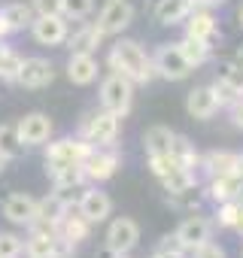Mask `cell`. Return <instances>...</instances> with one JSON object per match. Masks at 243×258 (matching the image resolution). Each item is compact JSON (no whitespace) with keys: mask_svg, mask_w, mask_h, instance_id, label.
<instances>
[{"mask_svg":"<svg viewBox=\"0 0 243 258\" xmlns=\"http://www.w3.org/2000/svg\"><path fill=\"white\" fill-rule=\"evenodd\" d=\"M106 64H109L112 73L128 76L134 85H149V82L155 79L152 58L146 55V49H143L137 40H118V43L109 49Z\"/></svg>","mask_w":243,"mask_h":258,"instance_id":"cell-1","label":"cell"},{"mask_svg":"<svg viewBox=\"0 0 243 258\" xmlns=\"http://www.w3.org/2000/svg\"><path fill=\"white\" fill-rule=\"evenodd\" d=\"M118 127H122V118L109 109H91L82 115L79 121V137L91 146H115L118 140Z\"/></svg>","mask_w":243,"mask_h":258,"instance_id":"cell-2","label":"cell"},{"mask_svg":"<svg viewBox=\"0 0 243 258\" xmlns=\"http://www.w3.org/2000/svg\"><path fill=\"white\" fill-rule=\"evenodd\" d=\"M131 103H134V82L122 73H109L103 82H100V106L115 112L118 118H125L131 112Z\"/></svg>","mask_w":243,"mask_h":258,"instance_id":"cell-3","label":"cell"},{"mask_svg":"<svg viewBox=\"0 0 243 258\" xmlns=\"http://www.w3.org/2000/svg\"><path fill=\"white\" fill-rule=\"evenodd\" d=\"M152 67H155V76H161V79H167V82H183V79H189L192 70H195L192 61L183 55L179 43H164V46H158L155 55H152Z\"/></svg>","mask_w":243,"mask_h":258,"instance_id":"cell-4","label":"cell"},{"mask_svg":"<svg viewBox=\"0 0 243 258\" xmlns=\"http://www.w3.org/2000/svg\"><path fill=\"white\" fill-rule=\"evenodd\" d=\"M82 167H85V176L91 182H106L122 167V155L115 152V146H91V152L82 161Z\"/></svg>","mask_w":243,"mask_h":258,"instance_id":"cell-5","label":"cell"},{"mask_svg":"<svg viewBox=\"0 0 243 258\" xmlns=\"http://www.w3.org/2000/svg\"><path fill=\"white\" fill-rule=\"evenodd\" d=\"M131 22H134V7L128 0H106L94 25H97V31L103 37H118Z\"/></svg>","mask_w":243,"mask_h":258,"instance_id":"cell-6","label":"cell"},{"mask_svg":"<svg viewBox=\"0 0 243 258\" xmlns=\"http://www.w3.org/2000/svg\"><path fill=\"white\" fill-rule=\"evenodd\" d=\"M140 243V225L128 216H118L109 222L106 228V237H103V246L112 249V252H134V246Z\"/></svg>","mask_w":243,"mask_h":258,"instance_id":"cell-7","label":"cell"},{"mask_svg":"<svg viewBox=\"0 0 243 258\" xmlns=\"http://www.w3.org/2000/svg\"><path fill=\"white\" fill-rule=\"evenodd\" d=\"M91 152V143L82 137H61L46 146V164H82Z\"/></svg>","mask_w":243,"mask_h":258,"instance_id":"cell-8","label":"cell"},{"mask_svg":"<svg viewBox=\"0 0 243 258\" xmlns=\"http://www.w3.org/2000/svg\"><path fill=\"white\" fill-rule=\"evenodd\" d=\"M31 34H34V40L40 46H61V43H67L70 28H67V19L61 13H55V16H34Z\"/></svg>","mask_w":243,"mask_h":258,"instance_id":"cell-9","label":"cell"},{"mask_svg":"<svg viewBox=\"0 0 243 258\" xmlns=\"http://www.w3.org/2000/svg\"><path fill=\"white\" fill-rule=\"evenodd\" d=\"M67 210H70V204L58 191L46 195L43 201H37V219L31 222V231H58V222L64 219Z\"/></svg>","mask_w":243,"mask_h":258,"instance_id":"cell-10","label":"cell"},{"mask_svg":"<svg viewBox=\"0 0 243 258\" xmlns=\"http://www.w3.org/2000/svg\"><path fill=\"white\" fill-rule=\"evenodd\" d=\"M16 124H19V137H22L25 146H46L49 137H52V127H55L46 112H28Z\"/></svg>","mask_w":243,"mask_h":258,"instance_id":"cell-11","label":"cell"},{"mask_svg":"<svg viewBox=\"0 0 243 258\" xmlns=\"http://www.w3.org/2000/svg\"><path fill=\"white\" fill-rule=\"evenodd\" d=\"M213 228H216V222H210V219H204V216H189V219L179 222V228H176L173 234H176L179 243L192 252V249H198L201 243L213 240Z\"/></svg>","mask_w":243,"mask_h":258,"instance_id":"cell-12","label":"cell"},{"mask_svg":"<svg viewBox=\"0 0 243 258\" xmlns=\"http://www.w3.org/2000/svg\"><path fill=\"white\" fill-rule=\"evenodd\" d=\"M52 79H55V67H52V61H46V58H25L22 73H19L16 82H19L22 88L37 91V88L52 85Z\"/></svg>","mask_w":243,"mask_h":258,"instance_id":"cell-13","label":"cell"},{"mask_svg":"<svg viewBox=\"0 0 243 258\" xmlns=\"http://www.w3.org/2000/svg\"><path fill=\"white\" fill-rule=\"evenodd\" d=\"M76 210H79L91 225H100V222L109 219V213H112V201H109L106 191H100V188H88V191H82V198L76 201Z\"/></svg>","mask_w":243,"mask_h":258,"instance_id":"cell-14","label":"cell"},{"mask_svg":"<svg viewBox=\"0 0 243 258\" xmlns=\"http://www.w3.org/2000/svg\"><path fill=\"white\" fill-rule=\"evenodd\" d=\"M219 109H222V106H219V100H216V94H213L210 85H198V88H192L189 97H186V112H189L192 118H198V121L213 118Z\"/></svg>","mask_w":243,"mask_h":258,"instance_id":"cell-15","label":"cell"},{"mask_svg":"<svg viewBox=\"0 0 243 258\" xmlns=\"http://www.w3.org/2000/svg\"><path fill=\"white\" fill-rule=\"evenodd\" d=\"M4 216L13 222V225H25L31 228V222L37 219V198L25 195V191H16L4 201Z\"/></svg>","mask_w":243,"mask_h":258,"instance_id":"cell-16","label":"cell"},{"mask_svg":"<svg viewBox=\"0 0 243 258\" xmlns=\"http://www.w3.org/2000/svg\"><path fill=\"white\" fill-rule=\"evenodd\" d=\"M97 58L91 52H70V61H67V79L73 85H91L97 79Z\"/></svg>","mask_w":243,"mask_h":258,"instance_id":"cell-17","label":"cell"},{"mask_svg":"<svg viewBox=\"0 0 243 258\" xmlns=\"http://www.w3.org/2000/svg\"><path fill=\"white\" fill-rule=\"evenodd\" d=\"M186 37L201 40V43H216L219 40V25L210 16V10H192V16L186 19Z\"/></svg>","mask_w":243,"mask_h":258,"instance_id":"cell-18","label":"cell"},{"mask_svg":"<svg viewBox=\"0 0 243 258\" xmlns=\"http://www.w3.org/2000/svg\"><path fill=\"white\" fill-rule=\"evenodd\" d=\"M192 10H195V0H158L155 4V22L164 25V28L186 25Z\"/></svg>","mask_w":243,"mask_h":258,"instance_id":"cell-19","label":"cell"},{"mask_svg":"<svg viewBox=\"0 0 243 258\" xmlns=\"http://www.w3.org/2000/svg\"><path fill=\"white\" fill-rule=\"evenodd\" d=\"M207 195H210V201H216V204H225V201L243 198V176H240V173L213 176L210 185H207Z\"/></svg>","mask_w":243,"mask_h":258,"instance_id":"cell-20","label":"cell"},{"mask_svg":"<svg viewBox=\"0 0 243 258\" xmlns=\"http://www.w3.org/2000/svg\"><path fill=\"white\" fill-rule=\"evenodd\" d=\"M58 234L64 237V240H70L73 246H79L82 240H88V234H91V222L79 213V210H67L64 213V219L58 222Z\"/></svg>","mask_w":243,"mask_h":258,"instance_id":"cell-21","label":"cell"},{"mask_svg":"<svg viewBox=\"0 0 243 258\" xmlns=\"http://www.w3.org/2000/svg\"><path fill=\"white\" fill-rule=\"evenodd\" d=\"M100 40H103V34L97 31L94 22H82L73 34H67V46H70V52H91V55H94V49L100 46Z\"/></svg>","mask_w":243,"mask_h":258,"instance_id":"cell-22","label":"cell"},{"mask_svg":"<svg viewBox=\"0 0 243 258\" xmlns=\"http://www.w3.org/2000/svg\"><path fill=\"white\" fill-rule=\"evenodd\" d=\"M46 173L52 176L55 188H79L88 179L82 164H46Z\"/></svg>","mask_w":243,"mask_h":258,"instance_id":"cell-23","label":"cell"},{"mask_svg":"<svg viewBox=\"0 0 243 258\" xmlns=\"http://www.w3.org/2000/svg\"><path fill=\"white\" fill-rule=\"evenodd\" d=\"M237 161L240 155L237 152H207L201 155V167L207 170V176H225V173H237Z\"/></svg>","mask_w":243,"mask_h":258,"instance_id":"cell-24","label":"cell"},{"mask_svg":"<svg viewBox=\"0 0 243 258\" xmlns=\"http://www.w3.org/2000/svg\"><path fill=\"white\" fill-rule=\"evenodd\" d=\"M55 243H58V231H31V237L25 240V255L28 258H55Z\"/></svg>","mask_w":243,"mask_h":258,"instance_id":"cell-25","label":"cell"},{"mask_svg":"<svg viewBox=\"0 0 243 258\" xmlns=\"http://www.w3.org/2000/svg\"><path fill=\"white\" fill-rule=\"evenodd\" d=\"M173 131L170 127H164V124H155V127H149V131L143 134V149H146V155H167L170 152V146H173Z\"/></svg>","mask_w":243,"mask_h":258,"instance_id":"cell-26","label":"cell"},{"mask_svg":"<svg viewBox=\"0 0 243 258\" xmlns=\"http://www.w3.org/2000/svg\"><path fill=\"white\" fill-rule=\"evenodd\" d=\"M0 19L7 22L10 34H16V31L31 28V22H34V10H31V4H7L4 10H0Z\"/></svg>","mask_w":243,"mask_h":258,"instance_id":"cell-27","label":"cell"},{"mask_svg":"<svg viewBox=\"0 0 243 258\" xmlns=\"http://www.w3.org/2000/svg\"><path fill=\"white\" fill-rule=\"evenodd\" d=\"M170 155H173V161H176L179 167H186V170H198V167H201V155H198L195 143H192L189 137H183V134H176V137H173Z\"/></svg>","mask_w":243,"mask_h":258,"instance_id":"cell-28","label":"cell"},{"mask_svg":"<svg viewBox=\"0 0 243 258\" xmlns=\"http://www.w3.org/2000/svg\"><path fill=\"white\" fill-rule=\"evenodd\" d=\"M179 49L192 61V67H201V64H207L213 58V46L210 43H201V40H192V37H183L179 40Z\"/></svg>","mask_w":243,"mask_h":258,"instance_id":"cell-29","label":"cell"},{"mask_svg":"<svg viewBox=\"0 0 243 258\" xmlns=\"http://www.w3.org/2000/svg\"><path fill=\"white\" fill-rule=\"evenodd\" d=\"M22 64H25V58H22L16 49L0 46V79L16 82V79H19V73H22Z\"/></svg>","mask_w":243,"mask_h":258,"instance_id":"cell-30","label":"cell"},{"mask_svg":"<svg viewBox=\"0 0 243 258\" xmlns=\"http://www.w3.org/2000/svg\"><path fill=\"white\" fill-rule=\"evenodd\" d=\"M25 149L22 137H19V124H0V155L16 158Z\"/></svg>","mask_w":243,"mask_h":258,"instance_id":"cell-31","label":"cell"},{"mask_svg":"<svg viewBox=\"0 0 243 258\" xmlns=\"http://www.w3.org/2000/svg\"><path fill=\"white\" fill-rule=\"evenodd\" d=\"M240 213H243V198L225 201V204H219L216 225H219V228H228V231H234V228H237V222H240Z\"/></svg>","mask_w":243,"mask_h":258,"instance_id":"cell-32","label":"cell"},{"mask_svg":"<svg viewBox=\"0 0 243 258\" xmlns=\"http://www.w3.org/2000/svg\"><path fill=\"white\" fill-rule=\"evenodd\" d=\"M152 255H155V258H189V249L179 243L176 234H164V237L158 240V246H155Z\"/></svg>","mask_w":243,"mask_h":258,"instance_id":"cell-33","label":"cell"},{"mask_svg":"<svg viewBox=\"0 0 243 258\" xmlns=\"http://www.w3.org/2000/svg\"><path fill=\"white\" fill-rule=\"evenodd\" d=\"M94 13V0H61V16L67 22H82Z\"/></svg>","mask_w":243,"mask_h":258,"instance_id":"cell-34","label":"cell"},{"mask_svg":"<svg viewBox=\"0 0 243 258\" xmlns=\"http://www.w3.org/2000/svg\"><path fill=\"white\" fill-rule=\"evenodd\" d=\"M25 255V240L13 231H0V258H22Z\"/></svg>","mask_w":243,"mask_h":258,"instance_id":"cell-35","label":"cell"},{"mask_svg":"<svg viewBox=\"0 0 243 258\" xmlns=\"http://www.w3.org/2000/svg\"><path fill=\"white\" fill-rule=\"evenodd\" d=\"M179 164L173 161V155L167 152V155H149V170H152V176H158V179H164L167 173H173Z\"/></svg>","mask_w":243,"mask_h":258,"instance_id":"cell-36","label":"cell"},{"mask_svg":"<svg viewBox=\"0 0 243 258\" xmlns=\"http://www.w3.org/2000/svg\"><path fill=\"white\" fill-rule=\"evenodd\" d=\"M210 88H213V94H216V100H219V106H231L240 94L228 85V82H222V79H213L210 82Z\"/></svg>","mask_w":243,"mask_h":258,"instance_id":"cell-37","label":"cell"},{"mask_svg":"<svg viewBox=\"0 0 243 258\" xmlns=\"http://www.w3.org/2000/svg\"><path fill=\"white\" fill-rule=\"evenodd\" d=\"M189 258H228V252H225L219 243L207 240V243H201L198 249H192V252H189Z\"/></svg>","mask_w":243,"mask_h":258,"instance_id":"cell-38","label":"cell"},{"mask_svg":"<svg viewBox=\"0 0 243 258\" xmlns=\"http://www.w3.org/2000/svg\"><path fill=\"white\" fill-rule=\"evenodd\" d=\"M34 16H55L61 13V0H31Z\"/></svg>","mask_w":243,"mask_h":258,"instance_id":"cell-39","label":"cell"},{"mask_svg":"<svg viewBox=\"0 0 243 258\" xmlns=\"http://www.w3.org/2000/svg\"><path fill=\"white\" fill-rule=\"evenodd\" d=\"M228 115H231V124L234 127H243V94L228 106Z\"/></svg>","mask_w":243,"mask_h":258,"instance_id":"cell-40","label":"cell"},{"mask_svg":"<svg viewBox=\"0 0 243 258\" xmlns=\"http://www.w3.org/2000/svg\"><path fill=\"white\" fill-rule=\"evenodd\" d=\"M228 0H195V7H201V10H216V7H225Z\"/></svg>","mask_w":243,"mask_h":258,"instance_id":"cell-41","label":"cell"},{"mask_svg":"<svg viewBox=\"0 0 243 258\" xmlns=\"http://www.w3.org/2000/svg\"><path fill=\"white\" fill-rule=\"evenodd\" d=\"M7 161H10L7 155H0V173H4V170H7Z\"/></svg>","mask_w":243,"mask_h":258,"instance_id":"cell-42","label":"cell"},{"mask_svg":"<svg viewBox=\"0 0 243 258\" xmlns=\"http://www.w3.org/2000/svg\"><path fill=\"white\" fill-rule=\"evenodd\" d=\"M234 231H237V234L243 237V213H240V222H237V228H234Z\"/></svg>","mask_w":243,"mask_h":258,"instance_id":"cell-43","label":"cell"},{"mask_svg":"<svg viewBox=\"0 0 243 258\" xmlns=\"http://www.w3.org/2000/svg\"><path fill=\"white\" fill-rule=\"evenodd\" d=\"M237 25H240V28H243V7H240V10H237Z\"/></svg>","mask_w":243,"mask_h":258,"instance_id":"cell-44","label":"cell"},{"mask_svg":"<svg viewBox=\"0 0 243 258\" xmlns=\"http://www.w3.org/2000/svg\"><path fill=\"white\" fill-rule=\"evenodd\" d=\"M112 258H131V252H115Z\"/></svg>","mask_w":243,"mask_h":258,"instance_id":"cell-45","label":"cell"},{"mask_svg":"<svg viewBox=\"0 0 243 258\" xmlns=\"http://www.w3.org/2000/svg\"><path fill=\"white\" fill-rule=\"evenodd\" d=\"M234 61H237V64H240V67H243V49H240V52H237V58H234Z\"/></svg>","mask_w":243,"mask_h":258,"instance_id":"cell-46","label":"cell"},{"mask_svg":"<svg viewBox=\"0 0 243 258\" xmlns=\"http://www.w3.org/2000/svg\"><path fill=\"white\" fill-rule=\"evenodd\" d=\"M237 173L243 176V155H240V161H237Z\"/></svg>","mask_w":243,"mask_h":258,"instance_id":"cell-47","label":"cell"},{"mask_svg":"<svg viewBox=\"0 0 243 258\" xmlns=\"http://www.w3.org/2000/svg\"><path fill=\"white\" fill-rule=\"evenodd\" d=\"M240 258H243V246H240Z\"/></svg>","mask_w":243,"mask_h":258,"instance_id":"cell-48","label":"cell"},{"mask_svg":"<svg viewBox=\"0 0 243 258\" xmlns=\"http://www.w3.org/2000/svg\"><path fill=\"white\" fill-rule=\"evenodd\" d=\"M152 4H158V0H152Z\"/></svg>","mask_w":243,"mask_h":258,"instance_id":"cell-49","label":"cell"},{"mask_svg":"<svg viewBox=\"0 0 243 258\" xmlns=\"http://www.w3.org/2000/svg\"><path fill=\"white\" fill-rule=\"evenodd\" d=\"M149 258H155V255H149Z\"/></svg>","mask_w":243,"mask_h":258,"instance_id":"cell-50","label":"cell"}]
</instances>
